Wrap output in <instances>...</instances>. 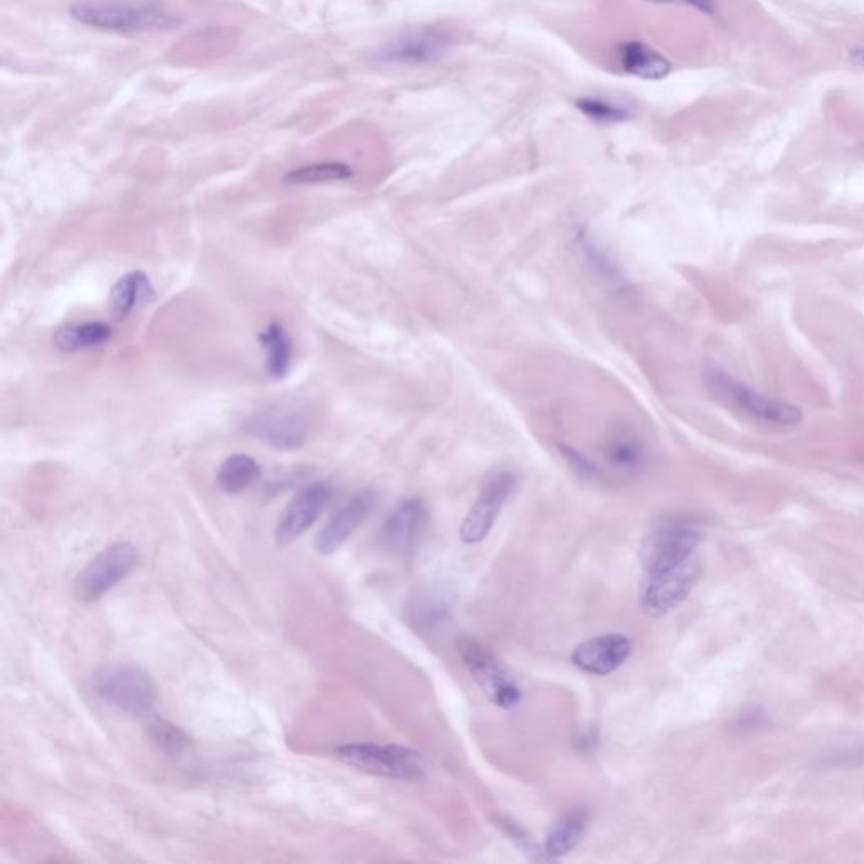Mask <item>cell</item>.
<instances>
[{
  "label": "cell",
  "mask_w": 864,
  "mask_h": 864,
  "mask_svg": "<svg viewBox=\"0 0 864 864\" xmlns=\"http://www.w3.org/2000/svg\"><path fill=\"white\" fill-rule=\"evenodd\" d=\"M92 689L103 702L134 718L151 714L157 701L151 675L134 665L100 667L93 672Z\"/></svg>",
  "instance_id": "3957f363"
},
{
  "label": "cell",
  "mask_w": 864,
  "mask_h": 864,
  "mask_svg": "<svg viewBox=\"0 0 864 864\" xmlns=\"http://www.w3.org/2000/svg\"><path fill=\"white\" fill-rule=\"evenodd\" d=\"M517 485V478L512 471L500 470L492 473L485 481L480 497L476 498L473 507L461 524V540L465 544H476L490 534L498 513L512 495Z\"/></svg>",
  "instance_id": "30bf717a"
},
{
  "label": "cell",
  "mask_w": 864,
  "mask_h": 864,
  "mask_svg": "<svg viewBox=\"0 0 864 864\" xmlns=\"http://www.w3.org/2000/svg\"><path fill=\"white\" fill-rule=\"evenodd\" d=\"M650 4H674V6H687L701 11L702 14L713 16L716 12V0H645Z\"/></svg>",
  "instance_id": "83f0119b"
},
{
  "label": "cell",
  "mask_w": 864,
  "mask_h": 864,
  "mask_svg": "<svg viewBox=\"0 0 864 864\" xmlns=\"http://www.w3.org/2000/svg\"><path fill=\"white\" fill-rule=\"evenodd\" d=\"M260 473H262L260 465L252 456L249 454H232L220 466L216 481L223 492L237 495V493L249 490L250 486L259 480Z\"/></svg>",
  "instance_id": "44dd1931"
},
{
  "label": "cell",
  "mask_w": 864,
  "mask_h": 864,
  "mask_svg": "<svg viewBox=\"0 0 864 864\" xmlns=\"http://www.w3.org/2000/svg\"><path fill=\"white\" fill-rule=\"evenodd\" d=\"M584 827H586V812L581 809L569 810L549 832L546 853L552 858H557L573 851L581 841Z\"/></svg>",
  "instance_id": "7402d4cb"
},
{
  "label": "cell",
  "mask_w": 864,
  "mask_h": 864,
  "mask_svg": "<svg viewBox=\"0 0 864 864\" xmlns=\"http://www.w3.org/2000/svg\"><path fill=\"white\" fill-rule=\"evenodd\" d=\"M449 46L451 39L446 34L427 29L395 39L384 46L378 58L399 65H427L443 58L444 54L448 53Z\"/></svg>",
  "instance_id": "9a60e30c"
},
{
  "label": "cell",
  "mask_w": 864,
  "mask_h": 864,
  "mask_svg": "<svg viewBox=\"0 0 864 864\" xmlns=\"http://www.w3.org/2000/svg\"><path fill=\"white\" fill-rule=\"evenodd\" d=\"M139 564V551L129 542H117L88 562L76 576L75 594L83 603L103 598L122 583Z\"/></svg>",
  "instance_id": "5b68a950"
},
{
  "label": "cell",
  "mask_w": 864,
  "mask_h": 864,
  "mask_svg": "<svg viewBox=\"0 0 864 864\" xmlns=\"http://www.w3.org/2000/svg\"><path fill=\"white\" fill-rule=\"evenodd\" d=\"M149 731H151L152 740L156 741L157 745L164 750L179 751L183 750L184 746H188V738L178 728H174L173 724L161 721V719L154 721L149 726Z\"/></svg>",
  "instance_id": "484cf974"
},
{
  "label": "cell",
  "mask_w": 864,
  "mask_h": 864,
  "mask_svg": "<svg viewBox=\"0 0 864 864\" xmlns=\"http://www.w3.org/2000/svg\"><path fill=\"white\" fill-rule=\"evenodd\" d=\"M353 176V169L345 162H318L303 168L294 169L284 176V183L291 186H311V184L335 183L346 181Z\"/></svg>",
  "instance_id": "cb8c5ba5"
},
{
  "label": "cell",
  "mask_w": 864,
  "mask_h": 864,
  "mask_svg": "<svg viewBox=\"0 0 864 864\" xmlns=\"http://www.w3.org/2000/svg\"><path fill=\"white\" fill-rule=\"evenodd\" d=\"M701 576L699 557L692 556L659 573H648L640 589V606L648 616H664L686 600Z\"/></svg>",
  "instance_id": "52a82bcc"
},
{
  "label": "cell",
  "mask_w": 864,
  "mask_h": 864,
  "mask_svg": "<svg viewBox=\"0 0 864 864\" xmlns=\"http://www.w3.org/2000/svg\"><path fill=\"white\" fill-rule=\"evenodd\" d=\"M561 453L566 458L567 463L573 466V470L578 471V475L584 476L588 480H593L598 476V468L588 458H584L583 454H579L576 449L562 446Z\"/></svg>",
  "instance_id": "4316f807"
},
{
  "label": "cell",
  "mask_w": 864,
  "mask_h": 864,
  "mask_svg": "<svg viewBox=\"0 0 864 864\" xmlns=\"http://www.w3.org/2000/svg\"><path fill=\"white\" fill-rule=\"evenodd\" d=\"M699 542L701 534L692 525L681 522L662 525L645 539L640 549V561L645 573H659L667 567L687 561L689 557L697 556Z\"/></svg>",
  "instance_id": "9c48e42d"
},
{
  "label": "cell",
  "mask_w": 864,
  "mask_h": 864,
  "mask_svg": "<svg viewBox=\"0 0 864 864\" xmlns=\"http://www.w3.org/2000/svg\"><path fill=\"white\" fill-rule=\"evenodd\" d=\"M704 384L716 399L756 421L775 426H795L802 421L799 407L760 394L719 367L706 368Z\"/></svg>",
  "instance_id": "7a4b0ae2"
},
{
  "label": "cell",
  "mask_w": 864,
  "mask_h": 864,
  "mask_svg": "<svg viewBox=\"0 0 864 864\" xmlns=\"http://www.w3.org/2000/svg\"><path fill=\"white\" fill-rule=\"evenodd\" d=\"M152 297H154V287L149 277L141 270H135L115 282L110 292V303L115 313L124 318L134 313L135 309L142 304L152 301Z\"/></svg>",
  "instance_id": "ac0fdd59"
},
{
  "label": "cell",
  "mask_w": 864,
  "mask_h": 864,
  "mask_svg": "<svg viewBox=\"0 0 864 864\" xmlns=\"http://www.w3.org/2000/svg\"><path fill=\"white\" fill-rule=\"evenodd\" d=\"M606 458L621 471H637L645 463V448L632 432L618 431L608 439Z\"/></svg>",
  "instance_id": "603a6c76"
},
{
  "label": "cell",
  "mask_w": 864,
  "mask_h": 864,
  "mask_svg": "<svg viewBox=\"0 0 864 864\" xmlns=\"http://www.w3.org/2000/svg\"><path fill=\"white\" fill-rule=\"evenodd\" d=\"M573 243L584 265L588 267L591 276L600 282V286L616 297H628L632 294V284L625 270L605 243L594 237L591 230L584 225H578L573 230Z\"/></svg>",
  "instance_id": "8fae6325"
},
{
  "label": "cell",
  "mask_w": 864,
  "mask_h": 864,
  "mask_svg": "<svg viewBox=\"0 0 864 864\" xmlns=\"http://www.w3.org/2000/svg\"><path fill=\"white\" fill-rule=\"evenodd\" d=\"M427 510L419 498H409L399 503L385 519L380 530V542L385 551L397 556H409L414 552L426 532Z\"/></svg>",
  "instance_id": "7c38bea8"
},
{
  "label": "cell",
  "mask_w": 864,
  "mask_h": 864,
  "mask_svg": "<svg viewBox=\"0 0 864 864\" xmlns=\"http://www.w3.org/2000/svg\"><path fill=\"white\" fill-rule=\"evenodd\" d=\"M375 505V495L372 492H360L336 510L330 520L319 530L314 540V547L321 556H331L338 551L350 535L363 524L368 513Z\"/></svg>",
  "instance_id": "5bb4252c"
},
{
  "label": "cell",
  "mask_w": 864,
  "mask_h": 864,
  "mask_svg": "<svg viewBox=\"0 0 864 864\" xmlns=\"http://www.w3.org/2000/svg\"><path fill=\"white\" fill-rule=\"evenodd\" d=\"M264 350L265 368L270 377L281 380L289 373L292 363V341L281 323H270L259 336Z\"/></svg>",
  "instance_id": "d6986e66"
},
{
  "label": "cell",
  "mask_w": 864,
  "mask_h": 864,
  "mask_svg": "<svg viewBox=\"0 0 864 864\" xmlns=\"http://www.w3.org/2000/svg\"><path fill=\"white\" fill-rule=\"evenodd\" d=\"M330 497V486L324 483H313L296 493L291 502L287 503L277 524V544L289 546L291 542L306 534L321 517Z\"/></svg>",
  "instance_id": "4fadbf2b"
},
{
  "label": "cell",
  "mask_w": 864,
  "mask_h": 864,
  "mask_svg": "<svg viewBox=\"0 0 864 864\" xmlns=\"http://www.w3.org/2000/svg\"><path fill=\"white\" fill-rule=\"evenodd\" d=\"M458 652L471 677L486 697L500 708L510 709L520 702V689L495 655L473 638H459Z\"/></svg>",
  "instance_id": "ba28073f"
},
{
  "label": "cell",
  "mask_w": 864,
  "mask_h": 864,
  "mask_svg": "<svg viewBox=\"0 0 864 864\" xmlns=\"http://www.w3.org/2000/svg\"><path fill=\"white\" fill-rule=\"evenodd\" d=\"M114 335L108 324L100 321L66 324L53 336L54 345L63 351H80L102 346Z\"/></svg>",
  "instance_id": "ffe728a7"
},
{
  "label": "cell",
  "mask_w": 864,
  "mask_h": 864,
  "mask_svg": "<svg viewBox=\"0 0 864 864\" xmlns=\"http://www.w3.org/2000/svg\"><path fill=\"white\" fill-rule=\"evenodd\" d=\"M240 429L269 448L296 451L308 443L311 422L296 405L270 404L243 417Z\"/></svg>",
  "instance_id": "277c9868"
},
{
  "label": "cell",
  "mask_w": 864,
  "mask_h": 864,
  "mask_svg": "<svg viewBox=\"0 0 864 864\" xmlns=\"http://www.w3.org/2000/svg\"><path fill=\"white\" fill-rule=\"evenodd\" d=\"M630 654H632L630 638L620 633H610L581 643L574 650L571 660L583 672L606 675L625 664Z\"/></svg>",
  "instance_id": "2e32d148"
},
{
  "label": "cell",
  "mask_w": 864,
  "mask_h": 864,
  "mask_svg": "<svg viewBox=\"0 0 864 864\" xmlns=\"http://www.w3.org/2000/svg\"><path fill=\"white\" fill-rule=\"evenodd\" d=\"M851 60H853L854 65L864 68V49H854L851 53Z\"/></svg>",
  "instance_id": "f1b7e54d"
},
{
  "label": "cell",
  "mask_w": 864,
  "mask_h": 864,
  "mask_svg": "<svg viewBox=\"0 0 864 864\" xmlns=\"http://www.w3.org/2000/svg\"><path fill=\"white\" fill-rule=\"evenodd\" d=\"M335 756L350 767L380 777L416 778L424 773L422 756L402 746L350 743L338 746Z\"/></svg>",
  "instance_id": "8992f818"
},
{
  "label": "cell",
  "mask_w": 864,
  "mask_h": 864,
  "mask_svg": "<svg viewBox=\"0 0 864 864\" xmlns=\"http://www.w3.org/2000/svg\"><path fill=\"white\" fill-rule=\"evenodd\" d=\"M70 14L83 26L108 33H154L181 26L174 12L154 2H76Z\"/></svg>",
  "instance_id": "6da1fadb"
},
{
  "label": "cell",
  "mask_w": 864,
  "mask_h": 864,
  "mask_svg": "<svg viewBox=\"0 0 864 864\" xmlns=\"http://www.w3.org/2000/svg\"><path fill=\"white\" fill-rule=\"evenodd\" d=\"M618 60L623 71L638 76L642 80H662L672 70V65L664 54H660L642 41H627L620 44Z\"/></svg>",
  "instance_id": "e0dca14e"
},
{
  "label": "cell",
  "mask_w": 864,
  "mask_h": 864,
  "mask_svg": "<svg viewBox=\"0 0 864 864\" xmlns=\"http://www.w3.org/2000/svg\"><path fill=\"white\" fill-rule=\"evenodd\" d=\"M576 107L581 114L586 115L588 119L594 120V122H598V124H621V122L632 119L630 108L620 105V103L610 102L605 98H579L576 100Z\"/></svg>",
  "instance_id": "d4e9b609"
}]
</instances>
